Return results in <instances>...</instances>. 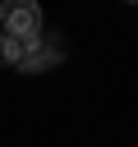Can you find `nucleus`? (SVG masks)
<instances>
[{"label":"nucleus","instance_id":"f257e3e1","mask_svg":"<svg viewBox=\"0 0 138 147\" xmlns=\"http://www.w3.org/2000/svg\"><path fill=\"white\" fill-rule=\"evenodd\" d=\"M0 28L18 41H37L41 37V5L37 0H5L0 5Z\"/></svg>","mask_w":138,"mask_h":147},{"label":"nucleus","instance_id":"f03ea898","mask_svg":"<svg viewBox=\"0 0 138 147\" xmlns=\"http://www.w3.org/2000/svg\"><path fill=\"white\" fill-rule=\"evenodd\" d=\"M60 60H64L60 32H41L37 41H28V51H23V60H18V74H46V69L60 64Z\"/></svg>","mask_w":138,"mask_h":147},{"label":"nucleus","instance_id":"7ed1b4c3","mask_svg":"<svg viewBox=\"0 0 138 147\" xmlns=\"http://www.w3.org/2000/svg\"><path fill=\"white\" fill-rule=\"evenodd\" d=\"M23 51H28V41H18V37H0V64H14L18 69V60H23Z\"/></svg>","mask_w":138,"mask_h":147},{"label":"nucleus","instance_id":"20e7f679","mask_svg":"<svg viewBox=\"0 0 138 147\" xmlns=\"http://www.w3.org/2000/svg\"><path fill=\"white\" fill-rule=\"evenodd\" d=\"M124 5H138V0H124Z\"/></svg>","mask_w":138,"mask_h":147}]
</instances>
